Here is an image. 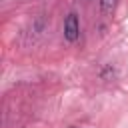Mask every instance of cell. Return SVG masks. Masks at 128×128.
<instances>
[{
  "label": "cell",
  "instance_id": "obj_1",
  "mask_svg": "<svg viewBox=\"0 0 128 128\" xmlns=\"http://www.w3.org/2000/svg\"><path fill=\"white\" fill-rule=\"evenodd\" d=\"M78 34H80V26H78V16L74 12H70L66 16V22H64V38L68 42H76L78 40Z\"/></svg>",
  "mask_w": 128,
  "mask_h": 128
},
{
  "label": "cell",
  "instance_id": "obj_2",
  "mask_svg": "<svg viewBox=\"0 0 128 128\" xmlns=\"http://www.w3.org/2000/svg\"><path fill=\"white\" fill-rule=\"evenodd\" d=\"M116 8V0H100V12L104 16H110Z\"/></svg>",
  "mask_w": 128,
  "mask_h": 128
},
{
  "label": "cell",
  "instance_id": "obj_3",
  "mask_svg": "<svg viewBox=\"0 0 128 128\" xmlns=\"http://www.w3.org/2000/svg\"><path fill=\"white\" fill-rule=\"evenodd\" d=\"M74 128H76V126H74Z\"/></svg>",
  "mask_w": 128,
  "mask_h": 128
}]
</instances>
